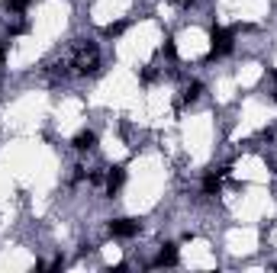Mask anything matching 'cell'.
<instances>
[{
    "mask_svg": "<svg viewBox=\"0 0 277 273\" xmlns=\"http://www.w3.org/2000/svg\"><path fill=\"white\" fill-rule=\"evenodd\" d=\"M122 29H126V23H113V26L107 29V33H110V36H119V33H122Z\"/></svg>",
    "mask_w": 277,
    "mask_h": 273,
    "instance_id": "9c48e42d",
    "label": "cell"
},
{
    "mask_svg": "<svg viewBox=\"0 0 277 273\" xmlns=\"http://www.w3.org/2000/svg\"><path fill=\"white\" fill-rule=\"evenodd\" d=\"M29 4H33V0H7V7L13 10V13H19V10H26Z\"/></svg>",
    "mask_w": 277,
    "mask_h": 273,
    "instance_id": "ba28073f",
    "label": "cell"
},
{
    "mask_svg": "<svg viewBox=\"0 0 277 273\" xmlns=\"http://www.w3.org/2000/svg\"><path fill=\"white\" fill-rule=\"evenodd\" d=\"M94 145H97V135H94V132H81V135L74 138V148H78V151H90Z\"/></svg>",
    "mask_w": 277,
    "mask_h": 273,
    "instance_id": "5b68a950",
    "label": "cell"
},
{
    "mask_svg": "<svg viewBox=\"0 0 277 273\" xmlns=\"http://www.w3.org/2000/svg\"><path fill=\"white\" fill-rule=\"evenodd\" d=\"M219 187H222V177L219 174H207V180H203V193H216Z\"/></svg>",
    "mask_w": 277,
    "mask_h": 273,
    "instance_id": "8992f818",
    "label": "cell"
},
{
    "mask_svg": "<svg viewBox=\"0 0 277 273\" xmlns=\"http://www.w3.org/2000/svg\"><path fill=\"white\" fill-rule=\"evenodd\" d=\"M200 90H203L200 84H190L187 90H184V103H193V100H197V97H200Z\"/></svg>",
    "mask_w": 277,
    "mask_h": 273,
    "instance_id": "52a82bcc",
    "label": "cell"
},
{
    "mask_svg": "<svg viewBox=\"0 0 277 273\" xmlns=\"http://www.w3.org/2000/svg\"><path fill=\"white\" fill-rule=\"evenodd\" d=\"M174 264H178V248L165 245L158 251V257H155V267H174Z\"/></svg>",
    "mask_w": 277,
    "mask_h": 273,
    "instance_id": "3957f363",
    "label": "cell"
},
{
    "mask_svg": "<svg viewBox=\"0 0 277 273\" xmlns=\"http://www.w3.org/2000/svg\"><path fill=\"white\" fill-rule=\"evenodd\" d=\"M232 52V33L229 29H213V42H210V55L219 58V55H229Z\"/></svg>",
    "mask_w": 277,
    "mask_h": 273,
    "instance_id": "6da1fadb",
    "label": "cell"
},
{
    "mask_svg": "<svg viewBox=\"0 0 277 273\" xmlns=\"http://www.w3.org/2000/svg\"><path fill=\"white\" fill-rule=\"evenodd\" d=\"M122 180H126V170H122V167H113L110 174H107V190H110V193H116V190L122 187Z\"/></svg>",
    "mask_w": 277,
    "mask_h": 273,
    "instance_id": "277c9868",
    "label": "cell"
},
{
    "mask_svg": "<svg viewBox=\"0 0 277 273\" xmlns=\"http://www.w3.org/2000/svg\"><path fill=\"white\" fill-rule=\"evenodd\" d=\"M139 231V222L136 219H113L110 222V235L113 238H132Z\"/></svg>",
    "mask_w": 277,
    "mask_h": 273,
    "instance_id": "7a4b0ae2",
    "label": "cell"
}]
</instances>
